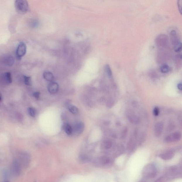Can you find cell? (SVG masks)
I'll list each match as a JSON object with an SVG mask.
<instances>
[{"label":"cell","instance_id":"obj_18","mask_svg":"<svg viewBox=\"0 0 182 182\" xmlns=\"http://www.w3.org/2000/svg\"><path fill=\"white\" fill-rule=\"evenodd\" d=\"M25 84L28 86H31L32 85V81L31 78L26 75L23 76Z\"/></svg>","mask_w":182,"mask_h":182},{"label":"cell","instance_id":"obj_1","mask_svg":"<svg viewBox=\"0 0 182 182\" xmlns=\"http://www.w3.org/2000/svg\"><path fill=\"white\" fill-rule=\"evenodd\" d=\"M15 7L19 14H24L28 11L29 4L26 0H16Z\"/></svg>","mask_w":182,"mask_h":182},{"label":"cell","instance_id":"obj_11","mask_svg":"<svg viewBox=\"0 0 182 182\" xmlns=\"http://www.w3.org/2000/svg\"><path fill=\"white\" fill-rule=\"evenodd\" d=\"M4 62L6 65L9 66H12L14 62V58L11 55L6 56L4 58Z\"/></svg>","mask_w":182,"mask_h":182},{"label":"cell","instance_id":"obj_14","mask_svg":"<svg viewBox=\"0 0 182 182\" xmlns=\"http://www.w3.org/2000/svg\"><path fill=\"white\" fill-rule=\"evenodd\" d=\"M67 107L68 109L71 113L74 114H77L79 113V110L78 108L75 106L71 104L67 105Z\"/></svg>","mask_w":182,"mask_h":182},{"label":"cell","instance_id":"obj_27","mask_svg":"<svg viewBox=\"0 0 182 182\" xmlns=\"http://www.w3.org/2000/svg\"><path fill=\"white\" fill-rule=\"evenodd\" d=\"M127 128H125V129L123 131V132L122 134V138H125L126 136V135H127Z\"/></svg>","mask_w":182,"mask_h":182},{"label":"cell","instance_id":"obj_25","mask_svg":"<svg viewBox=\"0 0 182 182\" xmlns=\"http://www.w3.org/2000/svg\"><path fill=\"white\" fill-rule=\"evenodd\" d=\"M160 110L159 108L158 107H155L154 109L153 113L154 115L155 116H157L159 115Z\"/></svg>","mask_w":182,"mask_h":182},{"label":"cell","instance_id":"obj_3","mask_svg":"<svg viewBox=\"0 0 182 182\" xmlns=\"http://www.w3.org/2000/svg\"><path fill=\"white\" fill-rule=\"evenodd\" d=\"M26 46L25 44L21 42L18 45L16 49V54L18 59H20L25 55L26 52Z\"/></svg>","mask_w":182,"mask_h":182},{"label":"cell","instance_id":"obj_26","mask_svg":"<svg viewBox=\"0 0 182 182\" xmlns=\"http://www.w3.org/2000/svg\"><path fill=\"white\" fill-rule=\"evenodd\" d=\"M178 6L180 14H182V0H178Z\"/></svg>","mask_w":182,"mask_h":182},{"label":"cell","instance_id":"obj_9","mask_svg":"<svg viewBox=\"0 0 182 182\" xmlns=\"http://www.w3.org/2000/svg\"><path fill=\"white\" fill-rule=\"evenodd\" d=\"M59 89V85L56 83L52 82L48 86V90L49 93L54 94L57 93Z\"/></svg>","mask_w":182,"mask_h":182},{"label":"cell","instance_id":"obj_4","mask_svg":"<svg viewBox=\"0 0 182 182\" xmlns=\"http://www.w3.org/2000/svg\"><path fill=\"white\" fill-rule=\"evenodd\" d=\"M181 135L180 132H175L167 136L165 139V140L167 143L177 142L181 139Z\"/></svg>","mask_w":182,"mask_h":182},{"label":"cell","instance_id":"obj_7","mask_svg":"<svg viewBox=\"0 0 182 182\" xmlns=\"http://www.w3.org/2000/svg\"><path fill=\"white\" fill-rule=\"evenodd\" d=\"M164 125L162 122H158L155 126L154 133L155 136L157 137H159L163 132Z\"/></svg>","mask_w":182,"mask_h":182},{"label":"cell","instance_id":"obj_2","mask_svg":"<svg viewBox=\"0 0 182 182\" xmlns=\"http://www.w3.org/2000/svg\"><path fill=\"white\" fill-rule=\"evenodd\" d=\"M157 169L152 164L147 165L143 170V174L145 178H154L157 175Z\"/></svg>","mask_w":182,"mask_h":182},{"label":"cell","instance_id":"obj_16","mask_svg":"<svg viewBox=\"0 0 182 182\" xmlns=\"http://www.w3.org/2000/svg\"><path fill=\"white\" fill-rule=\"evenodd\" d=\"M105 71L107 75L110 79H111L112 77V72L110 66L107 64L105 66Z\"/></svg>","mask_w":182,"mask_h":182},{"label":"cell","instance_id":"obj_30","mask_svg":"<svg viewBox=\"0 0 182 182\" xmlns=\"http://www.w3.org/2000/svg\"><path fill=\"white\" fill-rule=\"evenodd\" d=\"M2 100V96H1V94L0 93V101Z\"/></svg>","mask_w":182,"mask_h":182},{"label":"cell","instance_id":"obj_21","mask_svg":"<svg viewBox=\"0 0 182 182\" xmlns=\"http://www.w3.org/2000/svg\"><path fill=\"white\" fill-rule=\"evenodd\" d=\"M28 112L31 116L34 117L35 116L36 111L32 107H29L28 109Z\"/></svg>","mask_w":182,"mask_h":182},{"label":"cell","instance_id":"obj_19","mask_svg":"<svg viewBox=\"0 0 182 182\" xmlns=\"http://www.w3.org/2000/svg\"><path fill=\"white\" fill-rule=\"evenodd\" d=\"M160 71L162 73H167L170 70L169 67L167 64H164L160 68Z\"/></svg>","mask_w":182,"mask_h":182},{"label":"cell","instance_id":"obj_12","mask_svg":"<svg viewBox=\"0 0 182 182\" xmlns=\"http://www.w3.org/2000/svg\"><path fill=\"white\" fill-rule=\"evenodd\" d=\"M44 78L46 80L49 81V82H52L54 80V77L53 75L51 72H46L44 73L43 74Z\"/></svg>","mask_w":182,"mask_h":182},{"label":"cell","instance_id":"obj_24","mask_svg":"<svg viewBox=\"0 0 182 182\" xmlns=\"http://www.w3.org/2000/svg\"><path fill=\"white\" fill-rule=\"evenodd\" d=\"M39 25V22L36 20H33L30 23V25L33 28H36Z\"/></svg>","mask_w":182,"mask_h":182},{"label":"cell","instance_id":"obj_23","mask_svg":"<svg viewBox=\"0 0 182 182\" xmlns=\"http://www.w3.org/2000/svg\"><path fill=\"white\" fill-rule=\"evenodd\" d=\"M175 51L176 52H180L181 51L182 45L181 43L180 42L175 46Z\"/></svg>","mask_w":182,"mask_h":182},{"label":"cell","instance_id":"obj_13","mask_svg":"<svg viewBox=\"0 0 182 182\" xmlns=\"http://www.w3.org/2000/svg\"><path fill=\"white\" fill-rule=\"evenodd\" d=\"M63 128L64 131L68 135H71L73 132V130L71 126L68 123L64 124L63 125Z\"/></svg>","mask_w":182,"mask_h":182},{"label":"cell","instance_id":"obj_17","mask_svg":"<svg viewBox=\"0 0 182 182\" xmlns=\"http://www.w3.org/2000/svg\"><path fill=\"white\" fill-rule=\"evenodd\" d=\"M4 78L6 82L8 84H11L12 83V79L11 74L10 73L8 72L4 74Z\"/></svg>","mask_w":182,"mask_h":182},{"label":"cell","instance_id":"obj_5","mask_svg":"<svg viewBox=\"0 0 182 182\" xmlns=\"http://www.w3.org/2000/svg\"><path fill=\"white\" fill-rule=\"evenodd\" d=\"M126 116L129 121L131 123L135 125H137L139 123L140 120L139 118L135 115L131 111H128L126 113Z\"/></svg>","mask_w":182,"mask_h":182},{"label":"cell","instance_id":"obj_28","mask_svg":"<svg viewBox=\"0 0 182 182\" xmlns=\"http://www.w3.org/2000/svg\"><path fill=\"white\" fill-rule=\"evenodd\" d=\"M33 96H34L36 99H39L40 97V93L39 92H34L33 94Z\"/></svg>","mask_w":182,"mask_h":182},{"label":"cell","instance_id":"obj_8","mask_svg":"<svg viewBox=\"0 0 182 182\" xmlns=\"http://www.w3.org/2000/svg\"><path fill=\"white\" fill-rule=\"evenodd\" d=\"M84 129V124L82 122L76 123L74 127L73 131L76 134L79 135L83 132Z\"/></svg>","mask_w":182,"mask_h":182},{"label":"cell","instance_id":"obj_22","mask_svg":"<svg viewBox=\"0 0 182 182\" xmlns=\"http://www.w3.org/2000/svg\"><path fill=\"white\" fill-rule=\"evenodd\" d=\"M175 128V125L173 122L170 121L167 127V131H171L174 130Z\"/></svg>","mask_w":182,"mask_h":182},{"label":"cell","instance_id":"obj_6","mask_svg":"<svg viewBox=\"0 0 182 182\" xmlns=\"http://www.w3.org/2000/svg\"><path fill=\"white\" fill-rule=\"evenodd\" d=\"M174 155V150H170L160 154L159 155V157L164 160H169L173 158Z\"/></svg>","mask_w":182,"mask_h":182},{"label":"cell","instance_id":"obj_20","mask_svg":"<svg viewBox=\"0 0 182 182\" xmlns=\"http://www.w3.org/2000/svg\"><path fill=\"white\" fill-rule=\"evenodd\" d=\"M104 146L105 148L106 149H109L111 148L112 144V142L110 140H106L104 143Z\"/></svg>","mask_w":182,"mask_h":182},{"label":"cell","instance_id":"obj_10","mask_svg":"<svg viewBox=\"0 0 182 182\" xmlns=\"http://www.w3.org/2000/svg\"><path fill=\"white\" fill-rule=\"evenodd\" d=\"M170 36L171 42L175 46L180 43L178 36L176 30H172L170 32Z\"/></svg>","mask_w":182,"mask_h":182},{"label":"cell","instance_id":"obj_29","mask_svg":"<svg viewBox=\"0 0 182 182\" xmlns=\"http://www.w3.org/2000/svg\"><path fill=\"white\" fill-rule=\"evenodd\" d=\"M177 87H178V90H179L180 91H181L182 90V85L181 83H179L178 84Z\"/></svg>","mask_w":182,"mask_h":182},{"label":"cell","instance_id":"obj_15","mask_svg":"<svg viewBox=\"0 0 182 182\" xmlns=\"http://www.w3.org/2000/svg\"><path fill=\"white\" fill-rule=\"evenodd\" d=\"M100 162L102 165H108L110 162V159L108 157H102L100 158Z\"/></svg>","mask_w":182,"mask_h":182}]
</instances>
